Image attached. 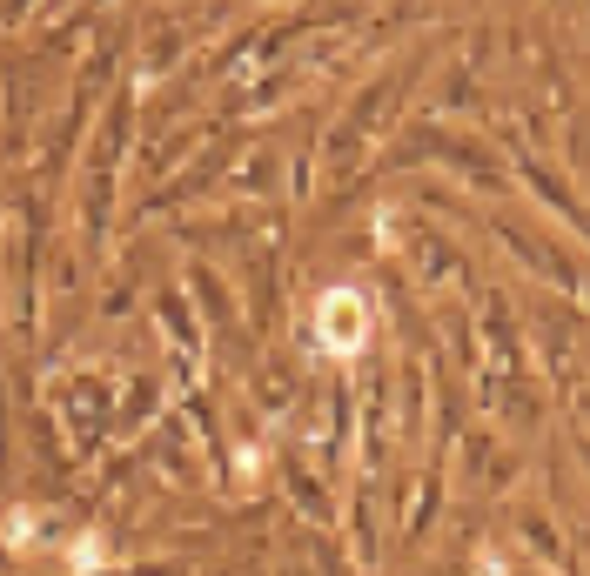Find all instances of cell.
Instances as JSON below:
<instances>
[{
	"label": "cell",
	"mask_w": 590,
	"mask_h": 576,
	"mask_svg": "<svg viewBox=\"0 0 590 576\" xmlns=\"http://www.w3.org/2000/svg\"><path fill=\"white\" fill-rule=\"evenodd\" d=\"M316 342L329 355H356L369 342V302L356 288H329L316 302Z\"/></svg>",
	"instance_id": "6da1fadb"
},
{
	"label": "cell",
	"mask_w": 590,
	"mask_h": 576,
	"mask_svg": "<svg viewBox=\"0 0 590 576\" xmlns=\"http://www.w3.org/2000/svg\"><path fill=\"white\" fill-rule=\"evenodd\" d=\"M68 563H74V570H88V563H108V543H101V536H74V550H68Z\"/></svg>",
	"instance_id": "7a4b0ae2"
}]
</instances>
